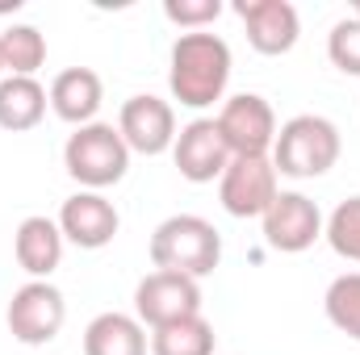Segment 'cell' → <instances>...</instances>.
<instances>
[{"label":"cell","mask_w":360,"mask_h":355,"mask_svg":"<svg viewBox=\"0 0 360 355\" xmlns=\"http://www.w3.org/2000/svg\"><path fill=\"white\" fill-rule=\"evenodd\" d=\"M0 63H4V76H34L46 63V38L38 34V25L0 29Z\"/></svg>","instance_id":"d6986e66"},{"label":"cell","mask_w":360,"mask_h":355,"mask_svg":"<svg viewBox=\"0 0 360 355\" xmlns=\"http://www.w3.org/2000/svg\"><path fill=\"white\" fill-rule=\"evenodd\" d=\"M63 247H68V239H63L59 222H51L42 213L25 217L13 234V255H17L21 272H30V280H51V272L63 264Z\"/></svg>","instance_id":"5bb4252c"},{"label":"cell","mask_w":360,"mask_h":355,"mask_svg":"<svg viewBox=\"0 0 360 355\" xmlns=\"http://www.w3.org/2000/svg\"><path fill=\"white\" fill-rule=\"evenodd\" d=\"M352 17H356V21H360V0H356V13H352Z\"/></svg>","instance_id":"cb8c5ba5"},{"label":"cell","mask_w":360,"mask_h":355,"mask_svg":"<svg viewBox=\"0 0 360 355\" xmlns=\"http://www.w3.org/2000/svg\"><path fill=\"white\" fill-rule=\"evenodd\" d=\"M151 355H214V326L197 318H180L151 330Z\"/></svg>","instance_id":"ac0fdd59"},{"label":"cell","mask_w":360,"mask_h":355,"mask_svg":"<svg viewBox=\"0 0 360 355\" xmlns=\"http://www.w3.org/2000/svg\"><path fill=\"white\" fill-rule=\"evenodd\" d=\"M327 59L344 72V76H360V21L344 17L331 25L327 34Z\"/></svg>","instance_id":"7402d4cb"},{"label":"cell","mask_w":360,"mask_h":355,"mask_svg":"<svg viewBox=\"0 0 360 355\" xmlns=\"http://www.w3.org/2000/svg\"><path fill=\"white\" fill-rule=\"evenodd\" d=\"M323 239L340 260L360 264V196H348L331 209V217L323 222Z\"/></svg>","instance_id":"44dd1931"},{"label":"cell","mask_w":360,"mask_h":355,"mask_svg":"<svg viewBox=\"0 0 360 355\" xmlns=\"http://www.w3.org/2000/svg\"><path fill=\"white\" fill-rule=\"evenodd\" d=\"M231 84V46L218 34H180L168 55V88L184 109H210Z\"/></svg>","instance_id":"6da1fadb"},{"label":"cell","mask_w":360,"mask_h":355,"mask_svg":"<svg viewBox=\"0 0 360 355\" xmlns=\"http://www.w3.org/2000/svg\"><path fill=\"white\" fill-rule=\"evenodd\" d=\"M55 222H59L63 239H68L72 247H80V251H101V247H109V243L117 239V230H122V217H117L113 201H109L105 192H89V188H80L76 196H68Z\"/></svg>","instance_id":"7c38bea8"},{"label":"cell","mask_w":360,"mask_h":355,"mask_svg":"<svg viewBox=\"0 0 360 355\" xmlns=\"http://www.w3.org/2000/svg\"><path fill=\"white\" fill-rule=\"evenodd\" d=\"M276 192L272 155H231L226 172L218 176V201L231 217H264Z\"/></svg>","instance_id":"8992f818"},{"label":"cell","mask_w":360,"mask_h":355,"mask_svg":"<svg viewBox=\"0 0 360 355\" xmlns=\"http://www.w3.org/2000/svg\"><path fill=\"white\" fill-rule=\"evenodd\" d=\"M46 96H51L55 117L80 130V126L96 121V109L105 100V84H101V76L92 67H68V72H59L51 80V92Z\"/></svg>","instance_id":"9a60e30c"},{"label":"cell","mask_w":360,"mask_h":355,"mask_svg":"<svg viewBox=\"0 0 360 355\" xmlns=\"http://www.w3.org/2000/svg\"><path fill=\"white\" fill-rule=\"evenodd\" d=\"M63 168H68V176L76 180L80 188L101 192V188H113L117 180H126V172H130V147L117 134V126L89 121V126H80L63 142Z\"/></svg>","instance_id":"277c9868"},{"label":"cell","mask_w":360,"mask_h":355,"mask_svg":"<svg viewBox=\"0 0 360 355\" xmlns=\"http://www.w3.org/2000/svg\"><path fill=\"white\" fill-rule=\"evenodd\" d=\"M252 51L260 55H289L302 38V17L289 0H239L235 4Z\"/></svg>","instance_id":"4fadbf2b"},{"label":"cell","mask_w":360,"mask_h":355,"mask_svg":"<svg viewBox=\"0 0 360 355\" xmlns=\"http://www.w3.org/2000/svg\"><path fill=\"white\" fill-rule=\"evenodd\" d=\"M46 105H51V96L34 76H4L0 80V130H8V134L34 130L46 117Z\"/></svg>","instance_id":"e0dca14e"},{"label":"cell","mask_w":360,"mask_h":355,"mask_svg":"<svg viewBox=\"0 0 360 355\" xmlns=\"http://www.w3.org/2000/svg\"><path fill=\"white\" fill-rule=\"evenodd\" d=\"M147 326L134 314H96L84 326V355H147Z\"/></svg>","instance_id":"2e32d148"},{"label":"cell","mask_w":360,"mask_h":355,"mask_svg":"<svg viewBox=\"0 0 360 355\" xmlns=\"http://www.w3.org/2000/svg\"><path fill=\"white\" fill-rule=\"evenodd\" d=\"M323 309H327V322L356 339L360 343V272H344L327 284V297H323Z\"/></svg>","instance_id":"ffe728a7"},{"label":"cell","mask_w":360,"mask_h":355,"mask_svg":"<svg viewBox=\"0 0 360 355\" xmlns=\"http://www.w3.org/2000/svg\"><path fill=\"white\" fill-rule=\"evenodd\" d=\"M172 159H176V172L188 184H214L231 163V147H226L214 117H193L188 126L176 130Z\"/></svg>","instance_id":"30bf717a"},{"label":"cell","mask_w":360,"mask_h":355,"mask_svg":"<svg viewBox=\"0 0 360 355\" xmlns=\"http://www.w3.org/2000/svg\"><path fill=\"white\" fill-rule=\"evenodd\" d=\"M340 151H344V138H340V126L331 117L297 113L276 130L272 168H276V176L314 180V176H327L340 163Z\"/></svg>","instance_id":"7a4b0ae2"},{"label":"cell","mask_w":360,"mask_h":355,"mask_svg":"<svg viewBox=\"0 0 360 355\" xmlns=\"http://www.w3.org/2000/svg\"><path fill=\"white\" fill-rule=\"evenodd\" d=\"M218 130L231 147V155H272L276 142V113L260 92H239L226 96L218 109Z\"/></svg>","instance_id":"ba28073f"},{"label":"cell","mask_w":360,"mask_h":355,"mask_svg":"<svg viewBox=\"0 0 360 355\" xmlns=\"http://www.w3.org/2000/svg\"><path fill=\"white\" fill-rule=\"evenodd\" d=\"M218 260H222V234L214 230V222L197 213H172L151 234L155 272H176L188 280H201L218 267Z\"/></svg>","instance_id":"3957f363"},{"label":"cell","mask_w":360,"mask_h":355,"mask_svg":"<svg viewBox=\"0 0 360 355\" xmlns=\"http://www.w3.org/2000/svg\"><path fill=\"white\" fill-rule=\"evenodd\" d=\"M218 13H222V0H164V17L184 34L205 29L210 21H218Z\"/></svg>","instance_id":"603a6c76"},{"label":"cell","mask_w":360,"mask_h":355,"mask_svg":"<svg viewBox=\"0 0 360 355\" xmlns=\"http://www.w3.org/2000/svg\"><path fill=\"white\" fill-rule=\"evenodd\" d=\"M117 134L126 138L130 155H164L176 142V109L151 92L130 96L117 113Z\"/></svg>","instance_id":"8fae6325"},{"label":"cell","mask_w":360,"mask_h":355,"mask_svg":"<svg viewBox=\"0 0 360 355\" xmlns=\"http://www.w3.org/2000/svg\"><path fill=\"white\" fill-rule=\"evenodd\" d=\"M260 222H264V243L281 255H302L323 239V213L306 192H276Z\"/></svg>","instance_id":"9c48e42d"},{"label":"cell","mask_w":360,"mask_h":355,"mask_svg":"<svg viewBox=\"0 0 360 355\" xmlns=\"http://www.w3.org/2000/svg\"><path fill=\"white\" fill-rule=\"evenodd\" d=\"M201 314V284L176 276V272H147L134 288V318L151 330L180 322V318H197Z\"/></svg>","instance_id":"52a82bcc"},{"label":"cell","mask_w":360,"mask_h":355,"mask_svg":"<svg viewBox=\"0 0 360 355\" xmlns=\"http://www.w3.org/2000/svg\"><path fill=\"white\" fill-rule=\"evenodd\" d=\"M0 80H4V63H0Z\"/></svg>","instance_id":"d4e9b609"},{"label":"cell","mask_w":360,"mask_h":355,"mask_svg":"<svg viewBox=\"0 0 360 355\" xmlns=\"http://www.w3.org/2000/svg\"><path fill=\"white\" fill-rule=\"evenodd\" d=\"M4 322H8V335L17 343L46 347V343H55V335L68 322V301L51 280H25L13 293V301L4 309Z\"/></svg>","instance_id":"5b68a950"}]
</instances>
